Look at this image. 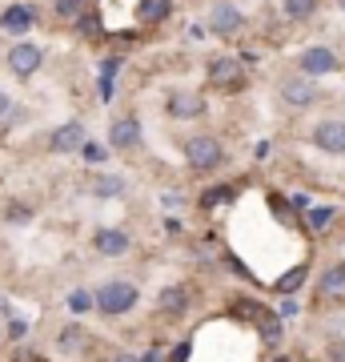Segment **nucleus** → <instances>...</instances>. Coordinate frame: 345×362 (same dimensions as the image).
Segmentation results:
<instances>
[{
	"mask_svg": "<svg viewBox=\"0 0 345 362\" xmlns=\"http://www.w3.org/2000/svg\"><path fill=\"white\" fill-rule=\"evenodd\" d=\"M137 302H141V290L133 282H104L101 290H97V310H101L104 318H121V314H128Z\"/></svg>",
	"mask_w": 345,
	"mask_h": 362,
	"instance_id": "f257e3e1",
	"label": "nucleus"
},
{
	"mask_svg": "<svg viewBox=\"0 0 345 362\" xmlns=\"http://www.w3.org/2000/svg\"><path fill=\"white\" fill-rule=\"evenodd\" d=\"M185 161H189V169H197V173H213V169L225 161L221 141L217 137H189V141H185Z\"/></svg>",
	"mask_w": 345,
	"mask_h": 362,
	"instance_id": "f03ea898",
	"label": "nucleus"
},
{
	"mask_svg": "<svg viewBox=\"0 0 345 362\" xmlns=\"http://www.w3.org/2000/svg\"><path fill=\"white\" fill-rule=\"evenodd\" d=\"M40 65H44V49H40V45H32V40H20V45H13V49H8V69H13V77L28 81Z\"/></svg>",
	"mask_w": 345,
	"mask_h": 362,
	"instance_id": "7ed1b4c3",
	"label": "nucleus"
},
{
	"mask_svg": "<svg viewBox=\"0 0 345 362\" xmlns=\"http://www.w3.org/2000/svg\"><path fill=\"white\" fill-rule=\"evenodd\" d=\"M282 101L289 109H305L317 101V81L313 77H285L282 81Z\"/></svg>",
	"mask_w": 345,
	"mask_h": 362,
	"instance_id": "20e7f679",
	"label": "nucleus"
},
{
	"mask_svg": "<svg viewBox=\"0 0 345 362\" xmlns=\"http://www.w3.org/2000/svg\"><path fill=\"white\" fill-rule=\"evenodd\" d=\"M85 125L80 121H68V125H61V129L49 137V149L52 153H77V149H85Z\"/></svg>",
	"mask_w": 345,
	"mask_h": 362,
	"instance_id": "39448f33",
	"label": "nucleus"
},
{
	"mask_svg": "<svg viewBox=\"0 0 345 362\" xmlns=\"http://www.w3.org/2000/svg\"><path fill=\"white\" fill-rule=\"evenodd\" d=\"M333 69H337V57H333V49H325V45H313V49L301 52V73H305V77H325Z\"/></svg>",
	"mask_w": 345,
	"mask_h": 362,
	"instance_id": "423d86ee",
	"label": "nucleus"
},
{
	"mask_svg": "<svg viewBox=\"0 0 345 362\" xmlns=\"http://www.w3.org/2000/svg\"><path fill=\"white\" fill-rule=\"evenodd\" d=\"M313 145L321 153H345V121H321L313 129Z\"/></svg>",
	"mask_w": 345,
	"mask_h": 362,
	"instance_id": "0eeeda50",
	"label": "nucleus"
},
{
	"mask_svg": "<svg viewBox=\"0 0 345 362\" xmlns=\"http://www.w3.org/2000/svg\"><path fill=\"white\" fill-rule=\"evenodd\" d=\"M137 141H141V121L137 117H116L109 125V145L113 149H133Z\"/></svg>",
	"mask_w": 345,
	"mask_h": 362,
	"instance_id": "6e6552de",
	"label": "nucleus"
},
{
	"mask_svg": "<svg viewBox=\"0 0 345 362\" xmlns=\"http://www.w3.org/2000/svg\"><path fill=\"white\" fill-rule=\"evenodd\" d=\"M92 246H97V254H104V258H125L128 246H133V238H128L125 230H97Z\"/></svg>",
	"mask_w": 345,
	"mask_h": 362,
	"instance_id": "1a4fd4ad",
	"label": "nucleus"
},
{
	"mask_svg": "<svg viewBox=\"0 0 345 362\" xmlns=\"http://www.w3.org/2000/svg\"><path fill=\"white\" fill-rule=\"evenodd\" d=\"M241 25H245V13L237 8V4H217V8L209 13V28L221 33V37H233Z\"/></svg>",
	"mask_w": 345,
	"mask_h": 362,
	"instance_id": "9d476101",
	"label": "nucleus"
},
{
	"mask_svg": "<svg viewBox=\"0 0 345 362\" xmlns=\"http://www.w3.org/2000/svg\"><path fill=\"white\" fill-rule=\"evenodd\" d=\"M32 25H37V13H32L28 4H8V8H4V16H0V28H4V33H13V37L28 33Z\"/></svg>",
	"mask_w": 345,
	"mask_h": 362,
	"instance_id": "9b49d317",
	"label": "nucleus"
},
{
	"mask_svg": "<svg viewBox=\"0 0 345 362\" xmlns=\"http://www.w3.org/2000/svg\"><path fill=\"white\" fill-rule=\"evenodd\" d=\"M209 77H213V85H241L245 69L237 57H213L209 61Z\"/></svg>",
	"mask_w": 345,
	"mask_h": 362,
	"instance_id": "f8f14e48",
	"label": "nucleus"
},
{
	"mask_svg": "<svg viewBox=\"0 0 345 362\" xmlns=\"http://www.w3.org/2000/svg\"><path fill=\"white\" fill-rule=\"evenodd\" d=\"M169 113L177 117V121H189V117L205 113V101L197 93H173V97H169Z\"/></svg>",
	"mask_w": 345,
	"mask_h": 362,
	"instance_id": "ddd939ff",
	"label": "nucleus"
},
{
	"mask_svg": "<svg viewBox=\"0 0 345 362\" xmlns=\"http://www.w3.org/2000/svg\"><path fill=\"white\" fill-rule=\"evenodd\" d=\"M189 310V290L185 286H165L161 290V314H185Z\"/></svg>",
	"mask_w": 345,
	"mask_h": 362,
	"instance_id": "4468645a",
	"label": "nucleus"
},
{
	"mask_svg": "<svg viewBox=\"0 0 345 362\" xmlns=\"http://www.w3.org/2000/svg\"><path fill=\"white\" fill-rule=\"evenodd\" d=\"M169 13H173V4H169V0H141V4H137L141 25H161Z\"/></svg>",
	"mask_w": 345,
	"mask_h": 362,
	"instance_id": "2eb2a0df",
	"label": "nucleus"
},
{
	"mask_svg": "<svg viewBox=\"0 0 345 362\" xmlns=\"http://www.w3.org/2000/svg\"><path fill=\"white\" fill-rule=\"evenodd\" d=\"M321 294L325 298H345V266L325 270V278H321Z\"/></svg>",
	"mask_w": 345,
	"mask_h": 362,
	"instance_id": "dca6fc26",
	"label": "nucleus"
},
{
	"mask_svg": "<svg viewBox=\"0 0 345 362\" xmlns=\"http://www.w3.org/2000/svg\"><path fill=\"white\" fill-rule=\"evenodd\" d=\"M116 69H121V61H116V57L101 61V101H113V93H116Z\"/></svg>",
	"mask_w": 345,
	"mask_h": 362,
	"instance_id": "f3484780",
	"label": "nucleus"
},
{
	"mask_svg": "<svg viewBox=\"0 0 345 362\" xmlns=\"http://www.w3.org/2000/svg\"><path fill=\"white\" fill-rule=\"evenodd\" d=\"M305 282H309V266H293L289 274L277 278V294H293L297 286H305Z\"/></svg>",
	"mask_w": 345,
	"mask_h": 362,
	"instance_id": "a211bd4d",
	"label": "nucleus"
},
{
	"mask_svg": "<svg viewBox=\"0 0 345 362\" xmlns=\"http://www.w3.org/2000/svg\"><path fill=\"white\" fill-rule=\"evenodd\" d=\"M282 8L289 21H309V16L317 13V0H282Z\"/></svg>",
	"mask_w": 345,
	"mask_h": 362,
	"instance_id": "6ab92c4d",
	"label": "nucleus"
},
{
	"mask_svg": "<svg viewBox=\"0 0 345 362\" xmlns=\"http://www.w3.org/2000/svg\"><path fill=\"white\" fill-rule=\"evenodd\" d=\"M92 306H97V294H89V290H73L68 294V310L73 314H89Z\"/></svg>",
	"mask_w": 345,
	"mask_h": 362,
	"instance_id": "aec40b11",
	"label": "nucleus"
},
{
	"mask_svg": "<svg viewBox=\"0 0 345 362\" xmlns=\"http://www.w3.org/2000/svg\"><path fill=\"white\" fill-rule=\"evenodd\" d=\"M225 202H233V189H229V185H213V189H205V194H201V206H209V209H213V206H225Z\"/></svg>",
	"mask_w": 345,
	"mask_h": 362,
	"instance_id": "412c9836",
	"label": "nucleus"
},
{
	"mask_svg": "<svg viewBox=\"0 0 345 362\" xmlns=\"http://www.w3.org/2000/svg\"><path fill=\"white\" fill-rule=\"evenodd\" d=\"M77 346H85V330H80V326H64L61 330V350H77Z\"/></svg>",
	"mask_w": 345,
	"mask_h": 362,
	"instance_id": "4be33fe9",
	"label": "nucleus"
},
{
	"mask_svg": "<svg viewBox=\"0 0 345 362\" xmlns=\"http://www.w3.org/2000/svg\"><path fill=\"white\" fill-rule=\"evenodd\" d=\"M85 4H89V0H56V16H64V21L85 16Z\"/></svg>",
	"mask_w": 345,
	"mask_h": 362,
	"instance_id": "5701e85b",
	"label": "nucleus"
},
{
	"mask_svg": "<svg viewBox=\"0 0 345 362\" xmlns=\"http://www.w3.org/2000/svg\"><path fill=\"white\" fill-rule=\"evenodd\" d=\"M92 189H97L101 197H116V194H125V181H121V177H101Z\"/></svg>",
	"mask_w": 345,
	"mask_h": 362,
	"instance_id": "b1692460",
	"label": "nucleus"
},
{
	"mask_svg": "<svg viewBox=\"0 0 345 362\" xmlns=\"http://www.w3.org/2000/svg\"><path fill=\"white\" fill-rule=\"evenodd\" d=\"M329 221H333V206H313L309 209V226H313V230H325Z\"/></svg>",
	"mask_w": 345,
	"mask_h": 362,
	"instance_id": "393cba45",
	"label": "nucleus"
},
{
	"mask_svg": "<svg viewBox=\"0 0 345 362\" xmlns=\"http://www.w3.org/2000/svg\"><path fill=\"white\" fill-rule=\"evenodd\" d=\"M4 218H8V221H16V226H25V221H32V209H28V206H20V202H13Z\"/></svg>",
	"mask_w": 345,
	"mask_h": 362,
	"instance_id": "a878e982",
	"label": "nucleus"
},
{
	"mask_svg": "<svg viewBox=\"0 0 345 362\" xmlns=\"http://www.w3.org/2000/svg\"><path fill=\"white\" fill-rule=\"evenodd\" d=\"M185 358H189V342H181L177 350H169V358H165V362H185Z\"/></svg>",
	"mask_w": 345,
	"mask_h": 362,
	"instance_id": "bb28decb",
	"label": "nucleus"
},
{
	"mask_svg": "<svg viewBox=\"0 0 345 362\" xmlns=\"http://www.w3.org/2000/svg\"><path fill=\"white\" fill-rule=\"evenodd\" d=\"M269 206H273V209H277V218H289V209H285V197H277V194H273V197H269Z\"/></svg>",
	"mask_w": 345,
	"mask_h": 362,
	"instance_id": "cd10ccee",
	"label": "nucleus"
},
{
	"mask_svg": "<svg viewBox=\"0 0 345 362\" xmlns=\"http://www.w3.org/2000/svg\"><path fill=\"white\" fill-rule=\"evenodd\" d=\"M25 330H28V322H25V318H16V322H8V334H13V338H25Z\"/></svg>",
	"mask_w": 345,
	"mask_h": 362,
	"instance_id": "c85d7f7f",
	"label": "nucleus"
},
{
	"mask_svg": "<svg viewBox=\"0 0 345 362\" xmlns=\"http://www.w3.org/2000/svg\"><path fill=\"white\" fill-rule=\"evenodd\" d=\"M85 157H89V161H101L104 149H101V145H85Z\"/></svg>",
	"mask_w": 345,
	"mask_h": 362,
	"instance_id": "c756f323",
	"label": "nucleus"
},
{
	"mask_svg": "<svg viewBox=\"0 0 345 362\" xmlns=\"http://www.w3.org/2000/svg\"><path fill=\"white\" fill-rule=\"evenodd\" d=\"M109 362H141V358H133V354H109Z\"/></svg>",
	"mask_w": 345,
	"mask_h": 362,
	"instance_id": "7c9ffc66",
	"label": "nucleus"
},
{
	"mask_svg": "<svg viewBox=\"0 0 345 362\" xmlns=\"http://www.w3.org/2000/svg\"><path fill=\"white\" fill-rule=\"evenodd\" d=\"M8 109H13V101H8V97H4V93H0V117L8 113Z\"/></svg>",
	"mask_w": 345,
	"mask_h": 362,
	"instance_id": "2f4dec72",
	"label": "nucleus"
},
{
	"mask_svg": "<svg viewBox=\"0 0 345 362\" xmlns=\"http://www.w3.org/2000/svg\"><path fill=\"white\" fill-rule=\"evenodd\" d=\"M277 362H285V358H277Z\"/></svg>",
	"mask_w": 345,
	"mask_h": 362,
	"instance_id": "473e14b6",
	"label": "nucleus"
}]
</instances>
